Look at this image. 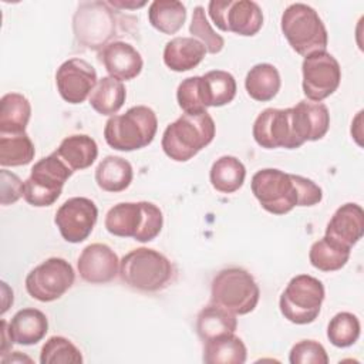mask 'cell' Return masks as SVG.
I'll return each instance as SVG.
<instances>
[{
	"instance_id": "cell-1",
	"label": "cell",
	"mask_w": 364,
	"mask_h": 364,
	"mask_svg": "<svg viewBox=\"0 0 364 364\" xmlns=\"http://www.w3.org/2000/svg\"><path fill=\"white\" fill-rule=\"evenodd\" d=\"M252 193L273 215H286L296 206H314L323 199L321 188L309 178L264 168L252 176Z\"/></svg>"
},
{
	"instance_id": "cell-2",
	"label": "cell",
	"mask_w": 364,
	"mask_h": 364,
	"mask_svg": "<svg viewBox=\"0 0 364 364\" xmlns=\"http://www.w3.org/2000/svg\"><path fill=\"white\" fill-rule=\"evenodd\" d=\"M216 134V125L209 112L182 114L171 122L162 135V149L171 159L186 162L208 146Z\"/></svg>"
},
{
	"instance_id": "cell-3",
	"label": "cell",
	"mask_w": 364,
	"mask_h": 364,
	"mask_svg": "<svg viewBox=\"0 0 364 364\" xmlns=\"http://www.w3.org/2000/svg\"><path fill=\"white\" fill-rule=\"evenodd\" d=\"M105 229L118 237H134L145 243L154 240L162 230V210L152 202H121L105 216Z\"/></svg>"
},
{
	"instance_id": "cell-4",
	"label": "cell",
	"mask_w": 364,
	"mask_h": 364,
	"mask_svg": "<svg viewBox=\"0 0 364 364\" xmlns=\"http://www.w3.org/2000/svg\"><path fill=\"white\" fill-rule=\"evenodd\" d=\"M158 131V118L146 105H135L121 115L108 118L104 127L105 142L117 151H136L148 146Z\"/></svg>"
},
{
	"instance_id": "cell-5",
	"label": "cell",
	"mask_w": 364,
	"mask_h": 364,
	"mask_svg": "<svg viewBox=\"0 0 364 364\" xmlns=\"http://www.w3.org/2000/svg\"><path fill=\"white\" fill-rule=\"evenodd\" d=\"M172 276L171 260L155 249L138 247L119 260L121 280L139 291H159L168 286Z\"/></svg>"
},
{
	"instance_id": "cell-6",
	"label": "cell",
	"mask_w": 364,
	"mask_h": 364,
	"mask_svg": "<svg viewBox=\"0 0 364 364\" xmlns=\"http://www.w3.org/2000/svg\"><path fill=\"white\" fill-rule=\"evenodd\" d=\"M280 27L290 47L303 57L324 51L327 47L328 36L323 20L313 7L304 3L287 6L282 14Z\"/></svg>"
},
{
	"instance_id": "cell-7",
	"label": "cell",
	"mask_w": 364,
	"mask_h": 364,
	"mask_svg": "<svg viewBox=\"0 0 364 364\" xmlns=\"http://www.w3.org/2000/svg\"><path fill=\"white\" fill-rule=\"evenodd\" d=\"M260 289L255 277L242 267H226L218 272L210 284V301L233 314H247L255 310Z\"/></svg>"
},
{
	"instance_id": "cell-8",
	"label": "cell",
	"mask_w": 364,
	"mask_h": 364,
	"mask_svg": "<svg viewBox=\"0 0 364 364\" xmlns=\"http://www.w3.org/2000/svg\"><path fill=\"white\" fill-rule=\"evenodd\" d=\"M324 294V286L318 279L310 274H297L280 296V313L294 324H310L320 314Z\"/></svg>"
},
{
	"instance_id": "cell-9",
	"label": "cell",
	"mask_w": 364,
	"mask_h": 364,
	"mask_svg": "<svg viewBox=\"0 0 364 364\" xmlns=\"http://www.w3.org/2000/svg\"><path fill=\"white\" fill-rule=\"evenodd\" d=\"M73 173L57 154L53 152L31 168L30 176L23 182V198L36 208L50 206L60 198L65 181Z\"/></svg>"
},
{
	"instance_id": "cell-10",
	"label": "cell",
	"mask_w": 364,
	"mask_h": 364,
	"mask_svg": "<svg viewBox=\"0 0 364 364\" xmlns=\"http://www.w3.org/2000/svg\"><path fill=\"white\" fill-rule=\"evenodd\" d=\"M75 40L90 48L102 50L117 36V18L108 1H84L73 17Z\"/></svg>"
},
{
	"instance_id": "cell-11",
	"label": "cell",
	"mask_w": 364,
	"mask_h": 364,
	"mask_svg": "<svg viewBox=\"0 0 364 364\" xmlns=\"http://www.w3.org/2000/svg\"><path fill=\"white\" fill-rule=\"evenodd\" d=\"M73 266L61 257H50L36 266L26 277L27 293L43 303L60 299L74 284Z\"/></svg>"
},
{
	"instance_id": "cell-12",
	"label": "cell",
	"mask_w": 364,
	"mask_h": 364,
	"mask_svg": "<svg viewBox=\"0 0 364 364\" xmlns=\"http://www.w3.org/2000/svg\"><path fill=\"white\" fill-rule=\"evenodd\" d=\"M213 24L222 31L252 37L263 26V13L252 0H212L208 4Z\"/></svg>"
},
{
	"instance_id": "cell-13",
	"label": "cell",
	"mask_w": 364,
	"mask_h": 364,
	"mask_svg": "<svg viewBox=\"0 0 364 364\" xmlns=\"http://www.w3.org/2000/svg\"><path fill=\"white\" fill-rule=\"evenodd\" d=\"M303 92L314 102L330 97L340 85L341 68L338 61L326 50L304 57L301 64Z\"/></svg>"
},
{
	"instance_id": "cell-14",
	"label": "cell",
	"mask_w": 364,
	"mask_h": 364,
	"mask_svg": "<svg viewBox=\"0 0 364 364\" xmlns=\"http://www.w3.org/2000/svg\"><path fill=\"white\" fill-rule=\"evenodd\" d=\"M97 219V205L88 198L74 196L57 209L54 223L65 242L80 243L91 235Z\"/></svg>"
},
{
	"instance_id": "cell-15",
	"label": "cell",
	"mask_w": 364,
	"mask_h": 364,
	"mask_svg": "<svg viewBox=\"0 0 364 364\" xmlns=\"http://www.w3.org/2000/svg\"><path fill=\"white\" fill-rule=\"evenodd\" d=\"M95 68L82 58L64 61L55 73V85L61 98L68 104H81L97 85Z\"/></svg>"
},
{
	"instance_id": "cell-16",
	"label": "cell",
	"mask_w": 364,
	"mask_h": 364,
	"mask_svg": "<svg viewBox=\"0 0 364 364\" xmlns=\"http://www.w3.org/2000/svg\"><path fill=\"white\" fill-rule=\"evenodd\" d=\"M252 134L256 144L266 149L297 148L291 129L290 108L263 109L253 122Z\"/></svg>"
},
{
	"instance_id": "cell-17",
	"label": "cell",
	"mask_w": 364,
	"mask_h": 364,
	"mask_svg": "<svg viewBox=\"0 0 364 364\" xmlns=\"http://www.w3.org/2000/svg\"><path fill=\"white\" fill-rule=\"evenodd\" d=\"M290 118L297 148L307 141L321 139L330 127L328 108L321 102L299 101L290 107Z\"/></svg>"
},
{
	"instance_id": "cell-18",
	"label": "cell",
	"mask_w": 364,
	"mask_h": 364,
	"mask_svg": "<svg viewBox=\"0 0 364 364\" xmlns=\"http://www.w3.org/2000/svg\"><path fill=\"white\" fill-rule=\"evenodd\" d=\"M77 269L84 282L104 284L114 280L119 273V259L108 245L91 243L82 249Z\"/></svg>"
},
{
	"instance_id": "cell-19",
	"label": "cell",
	"mask_w": 364,
	"mask_h": 364,
	"mask_svg": "<svg viewBox=\"0 0 364 364\" xmlns=\"http://www.w3.org/2000/svg\"><path fill=\"white\" fill-rule=\"evenodd\" d=\"M100 60L109 77L129 81L139 75L144 67L142 57L136 48L125 41H111L100 51Z\"/></svg>"
},
{
	"instance_id": "cell-20",
	"label": "cell",
	"mask_w": 364,
	"mask_h": 364,
	"mask_svg": "<svg viewBox=\"0 0 364 364\" xmlns=\"http://www.w3.org/2000/svg\"><path fill=\"white\" fill-rule=\"evenodd\" d=\"M364 233V212L358 203H344L341 205L326 228L327 237L347 246L353 247Z\"/></svg>"
},
{
	"instance_id": "cell-21",
	"label": "cell",
	"mask_w": 364,
	"mask_h": 364,
	"mask_svg": "<svg viewBox=\"0 0 364 364\" xmlns=\"http://www.w3.org/2000/svg\"><path fill=\"white\" fill-rule=\"evenodd\" d=\"M48 331L46 314L37 309L27 307L18 310L9 323V333L14 343L33 346L41 341Z\"/></svg>"
},
{
	"instance_id": "cell-22",
	"label": "cell",
	"mask_w": 364,
	"mask_h": 364,
	"mask_svg": "<svg viewBox=\"0 0 364 364\" xmlns=\"http://www.w3.org/2000/svg\"><path fill=\"white\" fill-rule=\"evenodd\" d=\"M205 46L193 37H175L165 44L164 63L176 73L195 68L205 57Z\"/></svg>"
},
{
	"instance_id": "cell-23",
	"label": "cell",
	"mask_w": 364,
	"mask_h": 364,
	"mask_svg": "<svg viewBox=\"0 0 364 364\" xmlns=\"http://www.w3.org/2000/svg\"><path fill=\"white\" fill-rule=\"evenodd\" d=\"M54 152L73 172H75L87 169L95 162L98 156V145L91 136L75 134L65 136Z\"/></svg>"
},
{
	"instance_id": "cell-24",
	"label": "cell",
	"mask_w": 364,
	"mask_h": 364,
	"mask_svg": "<svg viewBox=\"0 0 364 364\" xmlns=\"http://www.w3.org/2000/svg\"><path fill=\"white\" fill-rule=\"evenodd\" d=\"M30 117L31 105L23 94H4L0 100V135L26 132Z\"/></svg>"
},
{
	"instance_id": "cell-25",
	"label": "cell",
	"mask_w": 364,
	"mask_h": 364,
	"mask_svg": "<svg viewBox=\"0 0 364 364\" xmlns=\"http://www.w3.org/2000/svg\"><path fill=\"white\" fill-rule=\"evenodd\" d=\"M246 357V346L235 333L209 338L203 346V361L206 364H243Z\"/></svg>"
},
{
	"instance_id": "cell-26",
	"label": "cell",
	"mask_w": 364,
	"mask_h": 364,
	"mask_svg": "<svg viewBox=\"0 0 364 364\" xmlns=\"http://www.w3.org/2000/svg\"><path fill=\"white\" fill-rule=\"evenodd\" d=\"M236 90V80L228 71L212 70L200 75V92L206 108L222 107L232 102Z\"/></svg>"
},
{
	"instance_id": "cell-27",
	"label": "cell",
	"mask_w": 364,
	"mask_h": 364,
	"mask_svg": "<svg viewBox=\"0 0 364 364\" xmlns=\"http://www.w3.org/2000/svg\"><path fill=\"white\" fill-rule=\"evenodd\" d=\"M134 178L131 164L115 155L105 156L95 169V182L105 192H122L125 191Z\"/></svg>"
},
{
	"instance_id": "cell-28",
	"label": "cell",
	"mask_w": 364,
	"mask_h": 364,
	"mask_svg": "<svg viewBox=\"0 0 364 364\" xmlns=\"http://www.w3.org/2000/svg\"><path fill=\"white\" fill-rule=\"evenodd\" d=\"M282 85L280 74L273 64L260 63L253 65L245 80V88L255 101L266 102L273 100Z\"/></svg>"
},
{
	"instance_id": "cell-29",
	"label": "cell",
	"mask_w": 364,
	"mask_h": 364,
	"mask_svg": "<svg viewBox=\"0 0 364 364\" xmlns=\"http://www.w3.org/2000/svg\"><path fill=\"white\" fill-rule=\"evenodd\" d=\"M236 328L237 320L235 314L215 303L203 307L196 317V333L203 343L222 334L235 333Z\"/></svg>"
},
{
	"instance_id": "cell-30",
	"label": "cell",
	"mask_w": 364,
	"mask_h": 364,
	"mask_svg": "<svg viewBox=\"0 0 364 364\" xmlns=\"http://www.w3.org/2000/svg\"><path fill=\"white\" fill-rule=\"evenodd\" d=\"M246 178L245 165L232 155L218 158L209 172L212 186L220 193H233L239 191Z\"/></svg>"
},
{
	"instance_id": "cell-31",
	"label": "cell",
	"mask_w": 364,
	"mask_h": 364,
	"mask_svg": "<svg viewBox=\"0 0 364 364\" xmlns=\"http://www.w3.org/2000/svg\"><path fill=\"white\" fill-rule=\"evenodd\" d=\"M350 252V247L324 236L311 245L309 260L313 267L321 272H336L347 264Z\"/></svg>"
},
{
	"instance_id": "cell-32",
	"label": "cell",
	"mask_w": 364,
	"mask_h": 364,
	"mask_svg": "<svg viewBox=\"0 0 364 364\" xmlns=\"http://www.w3.org/2000/svg\"><path fill=\"white\" fill-rule=\"evenodd\" d=\"M148 20L164 34L178 33L186 20V7L178 0H155L149 4Z\"/></svg>"
},
{
	"instance_id": "cell-33",
	"label": "cell",
	"mask_w": 364,
	"mask_h": 364,
	"mask_svg": "<svg viewBox=\"0 0 364 364\" xmlns=\"http://www.w3.org/2000/svg\"><path fill=\"white\" fill-rule=\"evenodd\" d=\"M125 98L127 90L122 81L114 77H102L90 95V105L101 115H114L121 109Z\"/></svg>"
},
{
	"instance_id": "cell-34",
	"label": "cell",
	"mask_w": 364,
	"mask_h": 364,
	"mask_svg": "<svg viewBox=\"0 0 364 364\" xmlns=\"http://www.w3.org/2000/svg\"><path fill=\"white\" fill-rule=\"evenodd\" d=\"M36 149L30 136L23 134L0 135V165L21 166L34 159Z\"/></svg>"
},
{
	"instance_id": "cell-35",
	"label": "cell",
	"mask_w": 364,
	"mask_h": 364,
	"mask_svg": "<svg viewBox=\"0 0 364 364\" xmlns=\"http://www.w3.org/2000/svg\"><path fill=\"white\" fill-rule=\"evenodd\" d=\"M360 331V320L348 311L337 313L327 326V337L330 343L338 348L353 346L358 340Z\"/></svg>"
},
{
	"instance_id": "cell-36",
	"label": "cell",
	"mask_w": 364,
	"mask_h": 364,
	"mask_svg": "<svg viewBox=\"0 0 364 364\" xmlns=\"http://www.w3.org/2000/svg\"><path fill=\"white\" fill-rule=\"evenodd\" d=\"M41 364H81V351L65 337H50L40 353Z\"/></svg>"
},
{
	"instance_id": "cell-37",
	"label": "cell",
	"mask_w": 364,
	"mask_h": 364,
	"mask_svg": "<svg viewBox=\"0 0 364 364\" xmlns=\"http://www.w3.org/2000/svg\"><path fill=\"white\" fill-rule=\"evenodd\" d=\"M189 31H191L192 36H195V37H198L200 40V43L206 48V53L218 54L225 47L223 37L213 31V28L210 27L209 21H208V18L205 16V9L202 6H196L193 9Z\"/></svg>"
},
{
	"instance_id": "cell-38",
	"label": "cell",
	"mask_w": 364,
	"mask_h": 364,
	"mask_svg": "<svg viewBox=\"0 0 364 364\" xmlns=\"http://www.w3.org/2000/svg\"><path fill=\"white\" fill-rule=\"evenodd\" d=\"M178 105L185 114L206 112L200 92V75L185 78L176 90Z\"/></svg>"
},
{
	"instance_id": "cell-39",
	"label": "cell",
	"mask_w": 364,
	"mask_h": 364,
	"mask_svg": "<svg viewBox=\"0 0 364 364\" xmlns=\"http://www.w3.org/2000/svg\"><path fill=\"white\" fill-rule=\"evenodd\" d=\"M290 364H327L326 348L314 340H301L296 343L289 354Z\"/></svg>"
},
{
	"instance_id": "cell-40",
	"label": "cell",
	"mask_w": 364,
	"mask_h": 364,
	"mask_svg": "<svg viewBox=\"0 0 364 364\" xmlns=\"http://www.w3.org/2000/svg\"><path fill=\"white\" fill-rule=\"evenodd\" d=\"M0 191H1V198H0L1 205H4V206L11 205L23 196V182L16 173H13L7 169H1L0 171Z\"/></svg>"
},
{
	"instance_id": "cell-41",
	"label": "cell",
	"mask_w": 364,
	"mask_h": 364,
	"mask_svg": "<svg viewBox=\"0 0 364 364\" xmlns=\"http://www.w3.org/2000/svg\"><path fill=\"white\" fill-rule=\"evenodd\" d=\"M13 343L14 341H13L10 333H9V324H7L6 320H1V347H0L1 355L7 354L9 348L13 346Z\"/></svg>"
},
{
	"instance_id": "cell-42",
	"label": "cell",
	"mask_w": 364,
	"mask_h": 364,
	"mask_svg": "<svg viewBox=\"0 0 364 364\" xmlns=\"http://www.w3.org/2000/svg\"><path fill=\"white\" fill-rule=\"evenodd\" d=\"M109 6L112 7H117V9H138V7H142L146 4V1H122V0H109L108 1Z\"/></svg>"
},
{
	"instance_id": "cell-43",
	"label": "cell",
	"mask_w": 364,
	"mask_h": 364,
	"mask_svg": "<svg viewBox=\"0 0 364 364\" xmlns=\"http://www.w3.org/2000/svg\"><path fill=\"white\" fill-rule=\"evenodd\" d=\"M16 363V361H18V363H23V361H27V363H31V360L28 358V357H26V355H23L21 357V354H20V351H16V354L14 355H10L9 358L7 357H3L1 358V363Z\"/></svg>"
}]
</instances>
